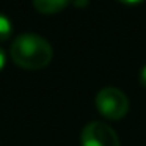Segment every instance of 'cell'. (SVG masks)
<instances>
[{"label":"cell","instance_id":"1","mask_svg":"<svg viewBox=\"0 0 146 146\" xmlns=\"http://www.w3.org/2000/svg\"><path fill=\"white\" fill-rule=\"evenodd\" d=\"M10 54L13 61L24 69H42L52 61L50 42L36 33H21L14 38Z\"/></svg>","mask_w":146,"mask_h":146},{"label":"cell","instance_id":"2","mask_svg":"<svg viewBox=\"0 0 146 146\" xmlns=\"http://www.w3.org/2000/svg\"><path fill=\"white\" fill-rule=\"evenodd\" d=\"M94 104L98 111L108 119H121L129 110V99L124 91L115 86H105L96 94Z\"/></svg>","mask_w":146,"mask_h":146},{"label":"cell","instance_id":"3","mask_svg":"<svg viewBox=\"0 0 146 146\" xmlns=\"http://www.w3.org/2000/svg\"><path fill=\"white\" fill-rule=\"evenodd\" d=\"M82 146H119V137L107 123L91 121L80 133Z\"/></svg>","mask_w":146,"mask_h":146},{"label":"cell","instance_id":"4","mask_svg":"<svg viewBox=\"0 0 146 146\" xmlns=\"http://www.w3.org/2000/svg\"><path fill=\"white\" fill-rule=\"evenodd\" d=\"M71 0H33V7L42 14H54L64 10Z\"/></svg>","mask_w":146,"mask_h":146},{"label":"cell","instance_id":"5","mask_svg":"<svg viewBox=\"0 0 146 146\" xmlns=\"http://www.w3.org/2000/svg\"><path fill=\"white\" fill-rule=\"evenodd\" d=\"M11 32H13V24L8 19L7 14L0 13V41H5L11 36Z\"/></svg>","mask_w":146,"mask_h":146},{"label":"cell","instance_id":"6","mask_svg":"<svg viewBox=\"0 0 146 146\" xmlns=\"http://www.w3.org/2000/svg\"><path fill=\"white\" fill-rule=\"evenodd\" d=\"M140 82L146 86V64H143V68L140 69Z\"/></svg>","mask_w":146,"mask_h":146},{"label":"cell","instance_id":"7","mask_svg":"<svg viewBox=\"0 0 146 146\" xmlns=\"http://www.w3.org/2000/svg\"><path fill=\"white\" fill-rule=\"evenodd\" d=\"M5 61H7V55H5V50L0 47V69L5 66Z\"/></svg>","mask_w":146,"mask_h":146},{"label":"cell","instance_id":"8","mask_svg":"<svg viewBox=\"0 0 146 146\" xmlns=\"http://www.w3.org/2000/svg\"><path fill=\"white\" fill-rule=\"evenodd\" d=\"M71 2H72L76 7H86L90 0H71Z\"/></svg>","mask_w":146,"mask_h":146},{"label":"cell","instance_id":"9","mask_svg":"<svg viewBox=\"0 0 146 146\" xmlns=\"http://www.w3.org/2000/svg\"><path fill=\"white\" fill-rule=\"evenodd\" d=\"M119 2L124 5H137V3H140L141 0H119Z\"/></svg>","mask_w":146,"mask_h":146}]
</instances>
